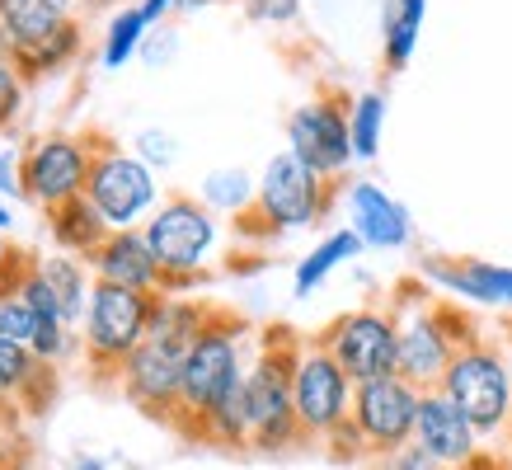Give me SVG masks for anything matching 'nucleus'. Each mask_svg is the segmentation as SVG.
Instances as JSON below:
<instances>
[{"instance_id": "obj_1", "label": "nucleus", "mask_w": 512, "mask_h": 470, "mask_svg": "<svg viewBox=\"0 0 512 470\" xmlns=\"http://www.w3.org/2000/svg\"><path fill=\"white\" fill-rule=\"evenodd\" d=\"M212 306H202L193 297H160L156 315H151V329L132 358L123 362L118 372V391H123L127 405H137L146 419L174 423V409H179V391H184V362L193 339L202 334Z\"/></svg>"}, {"instance_id": "obj_2", "label": "nucleus", "mask_w": 512, "mask_h": 470, "mask_svg": "<svg viewBox=\"0 0 512 470\" xmlns=\"http://www.w3.org/2000/svg\"><path fill=\"white\" fill-rule=\"evenodd\" d=\"M245 334L249 329L240 315L212 306L202 334L193 339V348H188L184 391H179V409H174V423H170V428H179L184 438H198V428L207 423V414L245 381V372H249Z\"/></svg>"}, {"instance_id": "obj_3", "label": "nucleus", "mask_w": 512, "mask_h": 470, "mask_svg": "<svg viewBox=\"0 0 512 470\" xmlns=\"http://www.w3.org/2000/svg\"><path fill=\"white\" fill-rule=\"evenodd\" d=\"M390 315L400 325V367L395 372L404 381H414L419 391H437L451 358L480 339L475 325H470V315L456 311L442 297H428V287H419V301H404V292H400Z\"/></svg>"}, {"instance_id": "obj_4", "label": "nucleus", "mask_w": 512, "mask_h": 470, "mask_svg": "<svg viewBox=\"0 0 512 470\" xmlns=\"http://www.w3.org/2000/svg\"><path fill=\"white\" fill-rule=\"evenodd\" d=\"M146 245L160 264V297H184L202 282L207 273V259L217 250L221 226L217 212L202 203V198H188V193H170L160 198V207L146 217Z\"/></svg>"}, {"instance_id": "obj_5", "label": "nucleus", "mask_w": 512, "mask_h": 470, "mask_svg": "<svg viewBox=\"0 0 512 470\" xmlns=\"http://www.w3.org/2000/svg\"><path fill=\"white\" fill-rule=\"evenodd\" d=\"M301 353V339L292 329H268L259 353L245 372V405H249V447L254 452H287L301 442L292 400V367Z\"/></svg>"}, {"instance_id": "obj_6", "label": "nucleus", "mask_w": 512, "mask_h": 470, "mask_svg": "<svg viewBox=\"0 0 512 470\" xmlns=\"http://www.w3.org/2000/svg\"><path fill=\"white\" fill-rule=\"evenodd\" d=\"M156 301L160 297H151V292H127L113 282H94L90 311L80 325V353H85V367L94 376L123 372V362L137 353L146 329H151Z\"/></svg>"}, {"instance_id": "obj_7", "label": "nucleus", "mask_w": 512, "mask_h": 470, "mask_svg": "<svg viewBox=\"0 0 512 470\" xmlns=\"http://www.w3.org/2000/svg\"><path fill=\"white\" fill-rule=\"evenodd\" d=\"M329 203H334V179L315 174L292 151H278L259 174V198L240 221H264V235L306 231L315 221H325Z\"/></svg>"}, {"instance_id": "obj_8", "label": "nucleus", "mask_w": 512, "mask_h": 470, "mask_svg": "<svg viewBox=\"0 0 512 470\" xmlns=\"http://www.w3.org/2000/svg\"><path fill=\"white\" fill-rule=\"evenodd\" d=\"M437 391L480 428V438L503 433L512 423V367H508V358H503V348L484 344V339L466 344L451 358V367Z\"/></svg>"}, {"instance_id": "obj_9", "label": "nucleus", "mask_w": 512, "mask_h": 470, "mask_svg": "<svg viewBox=\"0 0 512 470\" xmlns=\"http://www.w3.org/2000/svg\"><path fill=\"white\" fill-rule=\"evenodd\" d=\"M85 198L94 203V212L109 221V231H137L146 226V217L160 207V188L156 170L141 156L113 146V141H94V165H90V184Z\"/></svg>"}, {"instance_id": "obj_10", "label": "nucleus", "mask_w": 512, "mask_h": 470, "mask_svg": "<svg viewBox=\"0 0 512 470\" xmlns=\"http://www.w3.org/2000/svg\"><path fill=\"white\" fill-rule=\"evenodd\" d=\"M315 344L353 376V386L376 381V376H395V367H400V325L386 306L343 311L339 320H329L315 334Z\"/></svg>"}, {"instance_id": "obj_11", "label": "nucleus", "mask_w": 512, "mask_h": 470, "mask_svg": "<svg viewBox=\"0 0 512 470\" xmlns=\"http://www.w3.org/2000/svg\"><path fill=\"white\" fill-rule=\"evenodd\" d=\"M94 132H52L38 137L19 151V179H24V198L43 212H57L62 203L80 198L90 184L94 165Z\"/></svg>"}, {"instance_id": "obj_12", "label": "nucleus", "mask_w": 512, "mask_h": 470, "mask_svg": "<svg viewBox=\"0 0 512 470\" xmlns=\"http://www.w3.org/2000/svg\"><path fill=\"white\" fill-rule=\"evenodd\" d=\"M353 376L343 372L339 362L329 358L325 348L301 344L292 367V400H296V423H301V438H320L325 442L339 423L353 419Z\"/></svg>"}, {"instance_id": "obj_13", "label": "nucleus", "mask_w": 512, "mask_h": 470, "mask_svg": "<svg viewBox=\"0 0 512 470\" xmlns=\"http://www.w3.org/2000/svg\"><path fill=\"white\" fill-rule=\"evenodd\" d=\"M353 99L339 90H325L306 99L301 109H292L287 118V151L296 160H306L315 174L339 179L353 165V127H348Z\"/></svg>"}, {"instance_id": "obj_14", "label": "nucleus", "mask_w": 512, "mask_h": 470, "mask_svg": "<svg viewBox=\"0 0 512 470\" xmlns=\"http://www.w3.org/2000/svg\"><path fill=\"white\" fill-rule=\"evenodd\" d=\"M419 400L423 391L414 381L395 376H376V381H362L353 391V423L357 433L367 438L372 456H386L404 442H414V423H419Z\"/></svg>"}, {"instance_id": "obj_15", "label": "nucleus", "mask_w": 512, "mask_h": 470, "mask_svg": "<svg viewBox=\"0 0 512 470\" xmlns=\"http://www.w3.org/2000/svg\"><path fill=\"white\" fill-rule=\"evenodd\" d=\"M414 442H419L442 470H466L480 461V428L451 405L442 391H423Z\"/></svg>"}, {"instance_id": "obj_16", "label": "nucleus", "mask_w": 512, "mask_h": 470, "mask_svg": "<svg viewBox=\"0 0 512 470\" xmlns=\"http://www.w3.org/2000/svg\"><path fill=\"white\" fill-rule=\"evenodd\" d=\"M419 273L423 282L442 287L447 297L512 311V268L494 264V259H447V254H433V259H423Z\"/></svg>"}, {"instance_id": "obj_17", "label": "nucleus", "mask_w": 512, "mask_h": 470, "mask_svg": "<svg viewBox=\"0 0 512 470\" xmlns=\"http://www.w3.org/2000/svg\"><path fill=\"white\" fill-rule=\"evenodd\" d=\"M94 273V282H113V287H127V292H151L160 297V264L151 245H146V231H113L99 250L85 259Z\"/></svg>"}, {"instance_id": "obj_18", "label": "nucleus", "mask_w": 512, "mask_h": 470, "mask_svg": "<svg viewBox=\"0 0 512 470\" xmlns=\"http://www.w3.org/2000/svg\"><path fill=\"white\" fill-rule=\"evenodd\" d=\"M348 226H353V235L362 240V250H367V245H372V250H404L409 235H414L404 203H395L386 188L372 184V179H357V184L348 188Z\"/></svg>"}, {"instance_id": "obj_19", "label": "nucleus", "mask_w": 512, "mask_h": 470, "mask_svg": "<svg viewBox=\"0 0 512 470\" xmlns=\"http://www.w3.org/2000/svg\"><path fill=\"white\" fill-rule=\"evenodd\" d=\"M57 391V367H47L29 344L0 339V405L15 409H43Z\"/></svg>"}, {"instance_id": "obj_20", "label": "nucleus", "mask_w": 512, "mask_h": 470, "mask_svg": "<svg viewBox=\"0 0 512 470\" xmlns=\"http://www.w3.org/2000/svg\"><path fill=\"white\" fill-rule=\"evenodd\" d=\"M80 47H85V29H80V19H71V24L43 33V38H19V43H10V57H15L19 76L33 85V80L66 71V66L76 62Z\"/></svg>"}, {"instance_id": "obj_21", "label": "nucleus", "mask_w": 512, "mask_h": 470, "mask_svg": "<svg viewBox=\"0 0 512 470\" xmlns=\"http://www.w3.org/2000/svg\"><path fill=\"white\" fill-rule=\"evenodd\" d=\"M47 231H52V240H57V250L62 254H76V259H90L104 240H109V221L94 212V203L80 193V198H71V203H62L57 212H47Z\"/></svg>"}, {"instance_id": "obj_22", "label": "nucleus", "mask_w": 512, "mask_h": 470, "mask_svg": "<svg viewBox=\"0 0 512 470\" xmlns=\"http://www.w3.org/2000/svg\"><path fill=\"white\" fill-rule=\"evenodd\" d=\"M38 268H43L52 297L62 301L66 325L80 329V325H85V311H90V292H94L90 264H85V259H76V254H47V259H38Z\"/></svg>"}, {"instance_id": "obj_23", "label": "nucleus", "mask_w": 512, "mask_h": 470, "mask_svg": "<svg viewBox=\"0 0 512 470\" xmlns=\"http://www.w3.org/2000/svg\"><path fill=\"white\" fill-rule=\"evenodd\" d=\"M423 15H428V0H390L386 5V24H381V57L386 71H404L414 47L423 33Z\"/></svg>"}, {"instance_id": "obj_24", "label": "nucleus", "mask_w": 512, "mask_h": 470, "mask_svg": "<svg viewBox=\"0 0 512 470\" xmlns=\"http://www.w3.org/2000/svg\"><path fill=\"white\" fill-rule=\"evenodd\" d=\"M362 254V240L353 235V226H343V231H329L320 245H315L301 264H296V273H292V287H296V297H311L315 287L334 273L339 264H348V259H357Z\"/></svg>"}, {"instance_id": "obj_25", "label": "nucleus", "mask_w": 512, "mask_h": 470, "mask_svg": "<svg viewBox=\"0 0 512 470\" xmlns=\"http://www.w3.org/2000/svg\"><path fill=\"white\" fill-rule=\"evenodd\" d=\"M71 0H0V24L10 33V43L19 38H43V33L71 24Z\"/></svg>"}, {"instance_id": "obj_26", "label": "nucleus", "mask_w": 512, "mask_h": 470, "mask_svg": "<svg viewBox=\"0 0 512 470\" xmlns=\"http://www.w3.org/2000/svg\"><path fill=\"white\" fill-rule=\"evenodd\" d=\"M198 442H212V447H231V452H245L249 447V405H245V381L235 386L226 400H221L207 423L198 428Z\"/></svg>"}, {"instance_id": "obj_27", "label": "nucleus", "mask_w": 512, "mask_h": 470, "mask_svg": "<svg viewBox=\"0 0 512 470\" xmlns=\"http://www.w3.org/2000/svg\"><path fill=\"white\" fill-rule=\"evenodd\" d=\"M348 127H353V160H376L381 151V127H386V94L367 90L353 99V113H348Z\"/></svg>"}, {"instance_id": "obj_28", "label": "nucleus", "mask_w": 512, "mask_h": 470, "mask_svg": "<svg viewBox=\"0 0 512 470\" xmlns=\"http://www.w3.org/2000/svg\"><path fill=\"white\" fill-rule=\"evenodd\" d=\"M146 19H141L137 5H123L118 15L109 19V29H104V52H99V62L109 66V71H118V66L132 62V52L141 47V38H146Z\"/></svg>"}, {"instance_id": "obj_29", "label": "nucleus", "mask_w": 512, "mask_h": 470, "mask_svg": "<svg viewBox=\"0 0 512 470\" xmlns=\"http://www.w3.org/2000/svg\"><path fill=\"white\" fill-rule=\"evenodd\" d=\"M259 198V184H249L245 170H217L207 184H202V203L212 212H231V217H245Z\"/></svg>"}, {"instance_id": "obj_30", "label": "nucleus", "mask_w": 512, "mask_h": 470, "mask_svg": "<svg viewBox=\"0 0 512 470\" xmlns=\"http://www.w3.org/2000/svg\"><path fill=\"white\" fill-rule=\"evenodd\" d=\"M29 348L47 362V367H62V362L80 348V329L62 325V320H38V334H33Z\"/></svg>"}, {"instance_id": "obj_31", "label": "nucleus", "mask_w": 512, "mask_h": 470, "mask_svg": "<svg viewBox=\"0 0 512 470\" xmlns=\"http://www.w3.org/2000/svg\"><path fill=\"white\" fill-rule=\"evenodd\" d=\"M38 334V315L24 297L15 292H0V339H15V344H33Z\"/></svg>"}, {"instance_id": "obj_32", "label": "nucleus", "mask_w": 512, "mask_h": 470, "mask_svg": "<svg viewBox=\"0 0 512 470\" xmlns=\"http://www.w3.org/2000/svg\"><path fill=\"white\" fill-rule=\"evenodd\" d=\"M24 90H29V80L19 76L15 57H0V132L19 123V113H24Z\"/></svg>"}, {"instance_id": "obj_33", "label": "nucleus", "mask_w": 512, "mask_h": 470, "mask_svg": "<svg viewBox=\"0 0 512 470\" xmlns=\"http://www.w3.org/2000/svg\"><path fill=\"white\" fill-rule=\"evenodd\" d=\"M325 447H329V456H334V461H372V447H367V438L357 433L353 419L339 423V428L325 438Z\"/></svg>"}, {"instance_id": "obj_34", "label": "nucleus", "mask_w": 512, "mask_h": 470, "mask_svg": "<svg viewBox=\"0 0 512 470\" xmlns=\"http://www.w3.org/2000/svg\"><path fill=\"white\" fill-rule=\"evenodd\" d=\"M372 470H442V466L423 452L419 442H404V447H395L386 456H372Z\"/></svg>"}, {"instance_id": "obj_35", "label": "nucleus", "mask_w": 512, "mask_h": 470, "mask_svg": "<svg viewBox=\"0 0 512 470\" xmlns=\"http://www.w3.org/2000/svg\"><path fill=\"white\" fill-rule=\"evenodd\" d=\"M245 5L249 19H259V24H287V19H296V10H301V0H240Z\"/></svg>"}, {"instance_id": "obj_36", "label": "nucleus", "mask_w": 512, "mask_h": 470, "mask_svg": "<svg viewBox=\"0 0 512 470\" xmlns=\"http://www.w3.org/2000/svg\"><path fill=\"white\" fill-rule=\"evenodd\" d=\"M137 151H141V160H146V165H156V170L174 160V146H170V137H165V132H141Z\"/></svg>"}, {"instance_id": "obj_37", "label": "nucleus", "mask_w": 512, "mask_h": 470, "mask_svg": "<svg viewBox=\"0 0 512 470\" xmlns=\"http://www.w3.org/2000/svg\"><path fill=\"white\" fill-rule=\"evenodd\" d=\"M0 193L5 198H24V179H19V151L0 156Z\"/></svg>"}, {"instance_id": "obj_38", "label": "nucleus", "mask_w": 512, "mask_h": 470, "mask_svg": "<svg viewBox=\"0 0 512 470\" xmlns=\"http://www.w3.org/2000/svg\"><path fill=\"white\" fill-rule=\"evenodd\" d=\"M174 5H179V0H141L137 10H141V19H146V24L156 29V24H160V19H165V15H170Z\"/></svg>"}, {"instance_id": "obj_39", "label": "nucleus", "mask_w": 512, "mask_h": 470, "mask_svg": "<svg viewBox=\"0 0 512 470\" xmlns=\"http://www.w3.org/2000/svg\"><path fill=\"white\" fill-rule=\"evenodd\" d=\"M10 461H15V447H10V442L0 438V466H10Z\"/></svg>"}, {"instance_id": "obj_40", "label": "nucleus", "mask_w": 512, "mask_h": 470, "mask_svg": "<svg viewBox=\"0 0 512 470\" xmlns=\"http://www.w3.org/2000/svg\"><path fill=\"white\" fill-rule=\"evenodd\" d=\"M0 57H10V33H5V24H0Z\"/></svg>"}, {"instance_id": "obj_41", "label": "nucleus", "mask_w": 512, "mask_h": 470, "mask_svg": "<svg viewBox=\"0 0 512 470\" xmlns=\"http://www.w3.org/2000/svg\"><path fill=\"white\" fill-rule=\"evenodd\" d=\"M10 221H15V217H10V207L0 203V231H10Z\"/></svg>"}, {"instance_id": "obj_42", "label": "nucleus", "mask_w": 512, "mask_h": 470, "mask_svg": "<svg viewBox=\"0 0 512 470\" xmlns=\"http://www.w3.org/2000/svg\"><path fill=\"white\" fill-rule=\"evenodd\" d=\"M466 470H498V466L489 461V456H480V461H475V466H466Z\"/></svg>"}, {"instance_id": "obj_43", "label": "nucleus", "mask_w": 512, "mask_h": 470, "mask_svg": "<svg viewBox=\"0 0 512 470\" xmlns=\"http://www.w3.org/2000/svg\"><path fill=\"white\" fill-rule=\"evenodd\" d=\"M184 10H198V5H212V0H179Z\"/></svg>"}, {"instance_id": "obj_44", "label": "nucleus", "mask_w": 512, "mask_h": 470, "mask_svg": "<svg viewBox=\"0 0 512 470\" xmlns=\"http://www.w3.org/2000/svg\"><path fill=\"white\" fill-rule=\"evenodd\" d=\"M5 259H10V250H5V240H0V268H5Z\"/></svg>"}, {"instance_id": "obj_45", "label": "nucleus", "mask_w": 512, "mask_h": 470, "mask_svg": "<svg viewBox=\"0 0 512 470\" xmlns=\"http://www.w3.org/2000/svg\"><path fill=\"white\" fill-rule=\"evenodd\" d=\"M90 5H123V0H90ZM137 5H141V0H137Z\"/></svg>"}, {"instance_id": "obj_46", "label": "nucleus", "mask_w": 512, "mask_h": 470, "mask_svg": "<svg viewBox=\"0 0 512 470\" xmlns=\"http://www.w3.org/2000/svg\"><path fill=\"white\" fill-rule=\"evenodd\" d=\"M0 470H19V466H0Z\"/></svg>"}]
</instances>
